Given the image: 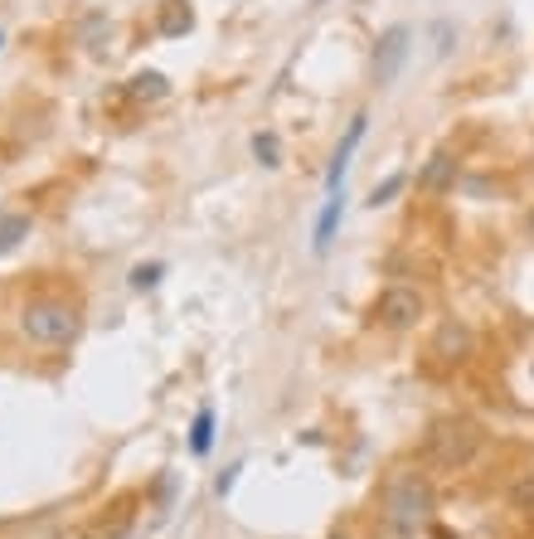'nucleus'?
<instances>
[{"label":"nucleus","instance_id":"nucleus-19","mask_svg":"<svg viewBox=\"0 0 534 539\" xmlns=\"http://www.w3.org/2000/svg\"><path fill=\"white\" fill-rule=\"evenodd\" d=\"M530 234H534V214H530Z\"/></svg>","mask_w":534,"mask_h":539},{"label":"nucleus","instance_id":"nucleus-15","mask_svg":"<svg viewBox=\"0 0 534 539\" xmlns=\"http://www.w3.org/2000/svg\"><path fill=\"white\" fill-rule=\"evenodd\" d=\"M253 155H258L263 165H277V137L272 131H258V137H253Z\"/></svg>","mask_w":534,"mask_h":539},{"label":"nucleus","instance_id":"nucleus-9","mask_svg":"<svg viewBox=\"0 0 534 539\" xmlns=\"http://www.w3.org/2000/svg\"><path fill=\"white\" fill-rule=\"evenodd\" d=\"M341 214H345V194H331L326 200V210H321V219H316V253H326L331 248V238H335V224H341Z\"/></svg>","mask_w":534,"mask_h":539},{"label":"nucleus","instance_id":"nucleus-7","mask_svg":"<svg viewBox=\"0 0 534 539\" xmlns=\"http://www.w3.org/2000/svg\"><path fill=\"white\" fill-rule=\"evenodd\" d=\"M452 180H457V155L452 151H433L428 155V165L418 170V190L423 194H447Z\"/></svg>","mask_w":534,"mask_h":539},{"label":"nucleus","instance_id":"nucleus-1","mask_svg":"<svg viewBox=\"0 0 534 539\" xmlns=\"http://www.w3.org/2000/svg\"><path fill=\"white\" fill-rule=\"evenodd\" d=\"M379 505H384L389 530L398 539H408V535H418V525L433 511V491H428V481L418 472H394L384 481V491H379Z\"/></svg>","mask_w":534,"mask_h":539},{"label":"nucleus","instance_id":"nucleus-4","mask_svg":"<svg viewBox=\"0 0 534 539\" xmlns=\"http://www.w3.org/2000/svg\"><path fill=\"white\" fill-rule=\"evenodd\" d=\"M374 316H379V326H389V330L418 326V316H423V292H418V287H384L379 302H374Z\"/></svg>","mask_w":534,"mask_h":539},{"label":"nucleus","instance_id":"nucleus-2","mask_svg":"<svg viewBox=\"0 0 534 539\" xmlns=\"http://www.w3.org/2000/svg\"><path fill=\"white\" fill-rule=\"evenodd\" d=\"M78 326H83V316H78V306L59 302V297H44V302H29L20 311V330H25L35 345H68V340L78 336Z\"/></svg>","mask_w":534,"mask_h":539},{"label":"nucleus","instance_id":"nucleus-8","mask_svg":"<svg viewBox=\"0 0 534 539\" xmlns=\"http://www.w3.org/2000/svg\"><path fill=\"white\" fill-rule=\"evenodd\" d=\"M433 355L443 360V365H457V360H467V355H471V330L457 326V321H447V326L437 330V340H433Z\"/></svg>","mask_w":534,"mask_h":539},{"label":"nucleus","instance_id":"nucleus-16","mask_svg":"<svg viewBox=\"0 0 534 539\" xmlns=\"http://www.w3.org/2000/svg\"><path fill=\"white\" fill-rule=\"evenodd\" d=\"M156 282H161V263H146V267L131 273V287H137V292H146V287H156Z\"/></svg>","mask_w":534,"mask_h":539},{"label":"nucleus","instance_id":"nucleus-11","mask_svg":"<svg viewBox=\"0 0 534 539\" xmlns=\"http://www.w3.org/2000/svg\"><path fill=\"white\" fill-rule=\"evenodd\" d=\"M20 238H29V214H0V253L20 248Z\"/></svg>","mask_w":534,"mask_h":539},{"label":"nucleus","instance_id":"nucleus-20","mask_svg":"<svg viewBox=\"0 0 534 539\" xmlns=\"http://www.w3.org/2000/svg\"><path fill=\"white\" fill-rule=\"evenodd\" d=\"M331 539H345V535H331Z\"/></svg>","mask_w":534,"mask_h":539},{"label":"nucleus","instance_id":"nucleus-6","mask_svg":"<svg viewBox=\"0 0 534 539\" xmlns=\"http://www.w3.org/2000/svg\"><path fill=\"white\" fill-rule=\"evenodd\" d=\"M365 112L350 122V131H345V141L335 147V155H331V170H326V190L331 194H341V185H345V170H350V155H355V147H359V137H365Z\"/></svg>","mask_w":534,"mask_h":539},{"label":"nucleus","instance_id":"nucleus-13","mask_svg":"<svg viewBox=\"0 0 534 539\" xmlns=\"http://www.w3.org/2000/svg\"><path fill=\"white\" fill-rule=\"evenodd\" d=\"M131 98H146V102L166 98V78H161V74H137V78H131Z\"/></svg>","mask_w":534,"mask_h":539},{"label":"nucleus","instance_id":"nucleus-3","mask_svg":"<svg viewBox=\"0 0 534 539\" xmlns=\"http://www.w3.org/2000/svg\"><path fill=\"white\" fill-rule=\"evenodd\" d=\"M476 442H481V432L471 423H437L428 432V457L443 462V466H461V462H471Z\"/></svg>","mask_w":534,"mask_h":539},{"label":"nucleus","instance_id":"nucleus-18","mask_svg":"<svg viewBox=\"0 0 534 539\" xmlns=\"http://www.w3.org/2000/svg\"><path fill=\"white\" fill-rule=\"evenodd\" d=\"M321 5H326V0H311V10H321Z\"/></svg>","mask_w":534,"mask_h":539},{"label":"nucleus","instance_id":"nucleus-12","mask_svg":"<svg viewBox=\"0 0 534 539\" xmlns=\"http://www.w3.org/2000/svg\"><path fill=\"white\" fill-rule=\"evenodd\" d=\"M190 25H194L190 5H180V0H166V10H161V35H185Z\"/></svg>","mask_w":534,"mask_h":539},{"label":"nucleus","instance_id":"nucleus-10","mask_svg":"<svg viewBox=\"0 0 534 539\" xmlns=\"http://www.w3.org/2000/svg\"><path fill=\"white\" fill-rule=\"evenodd\" d=\"M214 448V408H200L190 423V452L194 457H204V452Z\"/></svg>","mask_w":534,"mask_h":539},{"label":"nucleus","instance_id":"nucleus-14","mask_svg":"<svg viewBox=\"0 0 534 539\" xmlns=\"http://www.w3.org/2000/svg\"><path fill=\"white\" fill-rule=\"evenodd\" d=\"M404 185H408V175H389L384 185H374V194H369V204H389V200H394L398 190H404Z\"/></svg>","mask_w":534,"mask_h":539},{"label":"nucleus","instance_id":"nucleus-17","mask_svg":"<svg viewBox=\"0 0 534 539\" xmlns=\"http://www.w3.org/2000/svg\"><path fill=\"white\" fill-rule=\"evenodd\" d=\"M515 501H534V481H520L515 486Z\"/></svg>","mask_w":534,"mask_h":539},{"label":"nucleus","instance_id":"nucleus-5","mask_svg":"<svg viewBox=\"0 0 534 539\" xmlns=\"http://www.w3.org/2000/svg\"><path fill=\"white\" fill-rule=\"evenodd\" d=\"M404 59H408V29L394 25L384 39H379V49H374V83H394Z\"/></svg>","mask_w":534,"mask_h":539}]
</instances>
